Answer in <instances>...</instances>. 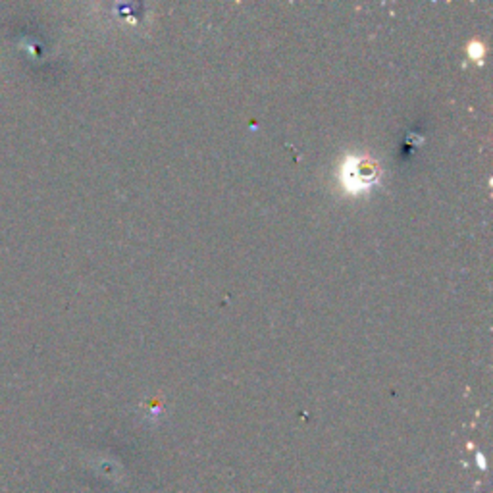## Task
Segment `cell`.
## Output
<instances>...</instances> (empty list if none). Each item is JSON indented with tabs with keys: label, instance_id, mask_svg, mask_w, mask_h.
Returning <instances> with one entry per match:
<instances>
[{
	"label": "cell",
	"instance_id": "6da1fadb",
	"mask_svg": "<svg viewBox=\"0 0 493 493\" xmlns=\"http://www.w3.org/2000/svg\"><path fill=\"white\" fill-rule=\"evenodd\" d=\"M376 166L372 164V162H368V160H359L357 164H355V168L351 170L349 174L351 177L347 179V184L351 185V187H368L370 184H372V179H374V175H376Z\"/></svg>",
	"mask_w": 493,
	"mask_h": 493
}]
</instances>
